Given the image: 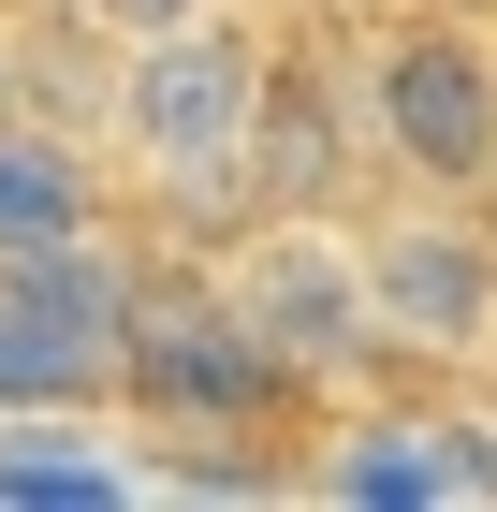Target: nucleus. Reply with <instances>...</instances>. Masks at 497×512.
Returning a JSON list of instances; mask_svg holds the SVG:
<instances>
[{
    "mask_svg": "<svg viewBox=\"0 0 497 512\" xmlns=\"http://www.w3.org/2000/svg\"><path fill=\"white\" fill-rule=\"evenodd\" d=\"M483 381H497V352H483Z\"/></svg>",
    "mask_w": 497,
    "mask_h": 512,
    "instance_id": "15",
    "label": "nucleus"
},
{
    "mask_svg": "<svg viewBox=\"0 0 497 512\" xmlns=\"http://www.w3.org/2000/svg\"><path fill=\"white\" fill-rule=\"evenodd\" d=\"M483 220H497V176H483Z\"/></svg>",
    "mask_w": 497,
    "mask_h": 512,
    "instance_id": "13",
    "label": "nucleus"
},
{
    "mask_svg": "<svg viewBox=\"0 0 497 512\" xmlns=\"http://www.w3.org/2000/svg\"><path fill=\"white\" fill-rule=\"evenodd\" d=\"M351 59H366L381 176L483 205V176H497V15H468V0H366Z\"/></svg>",
    "mask_w": 497,
    "mask_h": 512,
    "instance_id": "3",
    "label": "nucleus"
},
{
    "mask_svg": "<svg viewBox=\"0 0 497 512\" xmlns=\"http://www.w3.org/2000/svg\"><path fill=\"white\" fill-rule=\"evenodd\" d=\"M15 103H30V30L0 15V118H15Z\"/></svg>",
    "mask_w": 497,
    "mask_h": 512,
    "instance_id": "11",
    "label": "nucleus"
},
{
    "mask_svg": "<svg viewBox=\"0 0 497 512\" xmlns=\"http://www.w3.org/2000/svg\"><path fill=\"white\" fill-rule=\"evenodd\" d=\"M293 483H307V498H366V512H483L497 498V410H468V381L322 395Z\"/></svg>",
    "mask_w": 497,
    "mask_h": 512,
    "instance_id": "6",
    "label": "nucleus"
},
{
    "mask_svg": "<svg viewBox=\"0 0 497 512\" xmlns=\"http://www.w3.org/2000/svg\"><path fill=\"white\" fill-rule=\"evenodd\" d=\"M468 15H497V0H468Z\"/></svg>",
    "mask_w": 497,
    "mask_h": 512,
    "instance_id": "14",
    "label": "nucleus"
},
{
    "mask_svg": "<svg viewBox=\"0 0 497 512\" xmlns=\"http://www.w3.org/2000/svg\"><path fill=\"white\" fill-rule=\"evenodd\" d=\"M88 15H103V30L132 44V30H176V15H205V0H88Z\"/></svg>",
    "mask_w": 497,
    "mask_h": 512,
    "instance_id": "10",
    "label": "nucleus"
},
{
    "mask_svg": "<svg viewBox=\"0 0 497 512\" xmlns=\"http://www.w3.org/2000/svg\"><path fill=\"white\" fill-rule=\"evenodd\" d=\"M264 74H278V15L264 0H205V15H176V30L117 44L103 147H117V176H132V235L220 249L234 220H249V118H264Z\"/></svg>",
    "mask_w": 497,
    "mask_h": 512,
    "instance_id": "2",
    "label": "nucleus"
},
{
    "mask_svg": "<svg viewBox=\"0 0 497 512\" xmlns=\"http://www.w3.org/2000/svg\"><path fill=\"white\" fill-rule=\"evenodd\" d=\"M132 220V176L88 118H44L15 103L0 118V249H74V235H117Z\"/></svg>",
    "mask_w": 497,
    "mask_h": 512,
    "instance_id": "9",
    "label": "nucleus"
},
{
    "mask_svg": "<svg viewBox=\"0 0 497 512\" xmlns=\"http://www.w3.org/2000/svg\"><path fill=\"white\" fill-rule=\"evenodd\" d=\"M132 264H147L132 220L74 235V249H0V425H88V410H117Z\"/></svg>",
    "mask_w": 497,
    "mask_h": 512,
    "instance_id": "5",
    "label": "nucleus"
},
{
    "mask_svg": "<svg viewBox=\"0 0 497 512\" xmlns=\"http://www.w3.org/2000/svg\"><path fill=\"white\" fill-rule=\"evenodd\" d=\"M351 15H366V0L278 15V74H264V118H249V220H264V205H366V191H395L381 132H366Z\"/></svg>",
    "mask_w": 497,
    "mask_h": 512,
    "instance_id": "8",
    "label": "nucleus"
},
{
    "mask_svg": "<svg viewBox=\"0 0 497 512\" xmlns=\"http://www.w3.org/2000/svg\"><path fill=\"white\" fill-rule=\"evenodd\" d=\"M366 293L410 381H483L497 352V220L454 191H366Z\"/></svg>",
    "mask_w": 497,
    "mask_h": 512,
    "instance_id": "7",
    "label": "nucleus"
},
{
    "mask_svg": "<svg viewBox=\"0 0 497 512\" xmlns=\"http://www.w3.org/2000/svg\"><path fill=\"white\" fill-rule=\"evenodd\" d=\"M264 15H322V0H264Z\"/></svg>",
    "mask_w": 497,
    "mask_h": 512,
    "instance_id": "12",
    "label": "nucleus"
},
{
    "mask_svg": "<svg viewBox=\"0 0 497 512\" xmlns=\"http://www.w3.org/2000/svg\"><path fill=\"white\" fill-rule=\"evenodd\" d=\"M117 425H147L161 483H293L322 395L249 337V308L220 293L205 249L147 235V264H132V337H117Z\"/></svg>",
    "mask_w": 497,
    "mask_h": 512,
    "instance_id": "1",
    "label": "nucleus"
},
{
    "mask_svg": "<svg viewBox=\"0 0 497 512\" xmlns=\"http://www.w3.org/2000/svg\"><path fill=\"white\" fill-rule=\"evenodd\" d=\"M205 264H220V293L249 308V337H264L307 395L410 381L395 337H381V293H366V220H351V205H264V220H234Z\"/></svg>",
    "mask_w": 497,
    "mask_h": 512,
    "instance_id": "4",
    "label": "nucleus"
}]
</instances>
